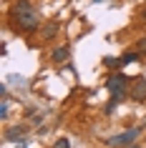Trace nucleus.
I'll list each match as a JSON object with an SVG mask.
<instances>
[{
    "mask_svg": "<svg viewBox=\"0 0 146 148\" xmlns=\"http://www.w3.org/2000/svg\"><path fill=\"white\" fill-rule=\"evenodd\" d=\"M15 20L23 30H35L38 28V13L33 10V5L28 0H20L15 5Z\"/></svg>",
    "mask_w": 146,
    "mask_h": 148,
    "instance_id": "f257e3e1",
    "label": "nucleus"
},
{
    "mask_svg": "<svg viewBox=\"0 0 146 148\" xmlns=\"http://www.w3.org/2000/svg\"><path fill=\"white\" fill-rule=\"evenodd\" d=\"M138 136H141V125H138V128H131V131H126V133H121V136H113V138H108V140H106V146H108V148L134 146Z\"/></svg>",
    "mask_w": 146,
    "mask_h": 148,
    "instance_id": "f03ea898",
    "label": "nucleus"
},
{
    "mask_svg": "<svg viewBox=\"0 0 146 148\" xmlns=\"http://www.w3.org/2000/svg\"><path fill=\"white\" fill-rule=\"evenodd\" d=\"M126 86H129V78L121 75V73H113V75L106 80V88H108V93H111V95H123Z\"/></svg>",
    "mask_w": 146,
    "mask_h": 148,
    "instance_id": "7ed1b4c3",
    "label": "nucleus"
},
{
    "mask_svg": "<svg viewBox=\"0 0 146 148\" xmlns=\"http://www.w3.org/2000/svg\"><path fill=\"white\" fill-rule=\"evenodd\" d=\"M131 98L134 101H146V80H138L136 86L131 88Z\"/></svg>",
    "mask_w": 146,
    "mask_h": 148,
    "instance_id": "20e7f679",
    "label": "nucleus"
},
{
    "mask_svg": "<svg viewBox=\"0 0 146 148\" xmlns=\"http://www.w3.org/2000/svg\"><path fill=\"white\" fill-rule=\"evenodd\" d=\"M68 55H71V50L66 45H63V48H55V50H53V60L55 63H63V60H68Z\"/></svg>",
    "mask_w": 146,
    "mask_h": 148,
    "instance_id": "39448f33",
    "label": "nucleus"
},
{
    "mask_svg": "<svg viewBox=\"0 0 146 148\" xmlns=\"http://www.w3.org/2000/svg\"><path fill=\"white\" fill-rule=\"evenodd\" d=\"M55 33H58V23H48V28H43V38L51 40Z\"/></svg>",
    "mask_w": 146,
    "mask_h": 148,
    "instance_id": "423d86ee",
    "label": "nucleus"
},
{
    "mask_svg": "<svg viewBox=\"0 0 146 148\" xmlns=\"http://www.w3.org/2000/svg\"><path fill=\"white\" fill-rule=\"evenodd\" d=\"M138 55H141V53H126L121 60H123V63H136V60H138Z\"/></svg>",
    "mask_w": 146,
    "mask_h": 148,
    "instance_id": "0eeeda50",
    "label": "nucleus"
},
{
    "mask_svg": "<svg viewBox=\"0 0 146 148\" xmlns=\"http://www.w3.org/2000/svg\"><path fill=\"white\" fill-rule=\"evenodd\" d=\"M121 63H123V60H113V58H106V65H108V68H121Z\"/></svg>",
    "mask_w": 146,
    "mask_h": 148,
    "instance_id": "6e6552de",
    "label": "nucleus"
},
{
    "mask_svg": "<svg viewBox=\"0 0 146 148\" xmlns=\"http://www.w3.org/2000/svg\"><path fill=\"white\" fill-rule=\"evenodd\" d=\"M53 148H71V143L66 138H61V140H55V143H53Z\"/></svg>",
    "mask_w": 146,
    "mask_h": 148,
    "instance_id": "1a4fd4ad",
    "label": "nucleus"
},
{
    "mask_svg": "<svg viewBox=\"0 0 146 148\" xmlns=\"http://www.w3.org/2000/svg\"><path fill=\"white\" fill-rule=\"evenodd\" d=\"M138 53H141V55H146V38H141V40H138Z\"/></svg>",
    "mask_w": 146,
    "mask_h": 148,
    "instance_id": "9d476101",
    "label": "nucleus"
},
{
    "mask_svg": "<svg viewBox=\"0 0 146 148\" xmlns=\"http://www.w3.org/2000/svg\"><path fill=\"white\" fill-rule=\"evenodd\" d=\"M15 148H25V143H18V146H15Z\"/></svg>",
    "mask_w": 146,
    "mask_h": 148,
    "instance_id": "9b49d317",
    "label": "nucleus"
},
{
    "mask_svg": "<svg viewBox=\"0 0 146 148\" xmlns=\"http://www.w3.org/2000/svg\"><path fill=\"white\" fill-rule=\"evenodd\" d=\"M141 15H144V20H146V10H144V13H141Z\"/></svg>",
    "mask_w": 146,
    "mask_h": 148,
    "instance_id": "f8f14e48",
    "label": "nucleus"
},
{
    "mask_svg": "<svg viewBox=\"0 0 146 148\" xmlns=\"http://www.w3.org/2000/svg\"><path fill=\"white\" fill-rule=\"evenodd\" d=\"M96 3H98V0H96Z\"/></svg>",
    "mask_w": 146,
    "mask_h": 148,
    "instance_id": "ddd939ff",
    "label": "nucleus"
}]
</instances>
